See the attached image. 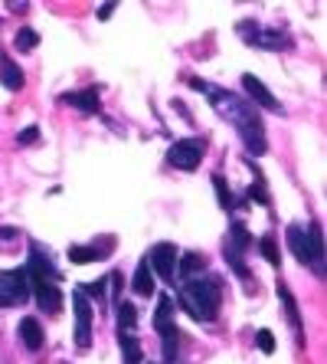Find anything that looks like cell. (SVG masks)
I'll return each instance as SVG.
<instances>
[{"mask_svg": "<svg viewBox=\"0 0 327 364\" xmlns=\"http://www.w3.org/2000/svg\"><path fill=\"white\" fill-rule=\"evenodd\" d=\"M275 292H278V302H282V309H285L288 325H292V331H294V345L304 348V322H301V309H298V302H294L292 289H288L285 282H278Z\"/></svg>", "mask_w": 327, "mask_h": 364, "instance_id": "obj_9", "label": "cell"}, {"mask_svg": "<svg viewBox=\"0 0 327 364\" xmlns=\"http://www.w3.org/2000/svg\"><path fill=\"white\" fill-rule=\"evenodd\" d=\"M17 335H20V341H23L26 351H40L43 341H46V335H43V325L36 322L33 315H26V318H20Z\"/></svg>", "mask_w": 327, "mask_h": 364, "instance_id": "obj_12", "label": "cell"}, {"mask_svg": "<svg viewBox=\"0 0 327 364\" xmlns=\"http://www.w3.org/2000/svg\"><path fill=\"white\" fill-rule=\"evenodd\" d=\"M111 14H115V4H105V7H99V20H109Z\"/></svg>", "mask_w": 327, "mask_h": 364, "instance_id": "obj_31", "label": "cell"}, {"mask_svg": "<svg viewBox=\"0 0 327 364\" xmlns=\"http://www.w3.org/2000/svg\"><path fill=\"white\" fill-rule=\"evenodd\" d=\"M243 89H245V95H249V102H252V105H255V109L282 112V105H278V99L269 92V85L262 82L259 76H252V73H245V76H243Z\"/></svg>", "mask_w": 327, "mask_h": 364, "instance_id": "obj_10", "label": "cell"}, {"mask_svg": "<svg viewBox=\"0 0 327 364\" xmlns=\"http://www.w3.org/2000/svg\"><path fill=\"white\" fill-rule=\"evenodd\" d=\"M105 286H109V279H95V282H85L79 292H82L85 299H99V305L105 302Z\"/></svg>", "mask_w": 327, "mask_h": 364, "instance_id": "obj_26", "label": "cell"}, {"mask_svg": "<svg viewBox=\"0 0 327 364\" xmlns=\"http://www.w3.org/2000/svg\"><path fill=\"white\" fill-rule=\"evenodd\" d=\"M59 102H62V105H69V109L82 112V115H95V112H101L99 89H82V92H66V95H59Z\"/></svg>", "mask_w": 327, "mask_h": 364, "instance_id": "obj_11", "label": "cell"}, {"mask_svg": "<svg viewBox=\"0 0 327 364\" xmlns=\"http://www.w3.org/2000/svg\"><path fill=\"white\" fill-rule=\"evenodd\" d=\"M285 240H288V250H292L304 266H311L318 276H324V237H321L318 223H308V227H304V223H292Z\"/></svg>", "mask_w": 327, "mask_h": 364, "instance_id": "obj_3", "label": "cell"}, {"mask_svg": "<svg viewBox=\"0 0 327 364\" xmlns=\"http://www.w3.org/2000/svg\"><path fill=\"white\" fill-rule=\"evenodd\" d=\"M190 89H196V92H203L206 99H210L213 112L235 128V135L243 138V144H245V151L249 154H265L269 151L265 122H262L259 109H255L249 99H243V95H235V92H226V89H219V85L200 82V79H190Z\"/></svg>", "mask_w": 327, "mask_h": 364, "instance_id": "obj_1", "label": "cell"}, {"mask_svg": "<svg viewBox=\"0 0 327 364\" xmlns=\"http://www.w3.org/2000/svg\"><path fill=\"white\" fill-rule=\"evenodd\" d=\"M235 30H239V36H243L249 46H255V50H285V46H292V40H288L282 30H265V26H259L255 20H243Z\"/></svg>", "mask_w": 327, "mask_h": 364, "instance_id": "obj_6", "label": "cell"}, {"mask_svg": "<svg viewBox=\"0 0 327 364\" xmlns=\"http://www.w3.org/2000/svg\"><path fill=\"white\" fill-rule=\"evenodd\" d=\"M160 331V348H164V361L167 364H174V358H177V351H180V338H184V331L177 328L174 322L170 325H164V328H157Z\"/></svg>", "mask_w": 327, "mask_h": 364, "instance_id": "obj_16", "label": "cell"}, {"mask_svg": "<svg viewBox=\"0 0 327 364\" xmlns=\"http://www.w3.org/2000/svg\"><path fill=\"white\" fill-rule=\"evenodd\" d=\"M213 191H216V200H219V207L223 210H233L235 207V200H233V191H229V181L223 178V174H213Z\"/></svg>", "mask_w": 327, "mask_h": 364, "instance_id": "obj_21", "label": "cell"}, {"mask_svg": "<svg viewBox=\"0 0 327 364\" xmlns=\"http://www.w3.org/2000/svg\"><path fill=\"white\" fill-rule=\"evenodd\" d=\"M118 348H121V361L125 364H141L144 361L141 341L135 338V331H118Z\"/></svg>", "mask_w": 327, "mask_h": 364, "instance_id": "obj_15", "label": "cell"}, {"mask_svg": "<svg viewBox=\"0 0 327 364\" xmlns=\"http://www.w3.org/2000/svg\"><path fill=\"white\" fill-rule=\"evenodd\" d=\"M13 46H17L20 53L36 50V46H40V33H36V30H30V26H20L17 36H13Z\"/></svg>", "mask_w": 327, "mask_h": 364, "instance_id": "obj_23", "label": "cell"}, {"mask_svg": "<svg viewBox=\"0 0 327 364\" xmlns=\"http://www.w3.org/2000/svg\"><path fill=\"white\" fill-rule=\"evenodd\" d=\"M174 322V299L160 296L157 299V315H154V328H164V325Z\"/></svg>", "mask_w": 327, "mask_h": 364, "instance_id": "obj_24", "label": "cell"}, {"mask_svg": "<svg viewBox=\"0 0 327 364\" xmlns=\"http://www.w3.org/2000/svg\"><path fill=\"white\" fill-rule=\"evenodd\" d=\"M223 256H226V263L233 266V272L239 276V279H249V266L243 263V256L233 253V250H226V246H223Z\"/></svg>", "mask_w": 327, "mask_h": 364, "instance_id": "obj_27", "label": "cell"}, {"mask_svg": "<svg viewBox=\"0 0 327 364\" xmlns=\"http://www.w3.org/2000/svg\"><path fill=\"white\" fill-rule=\"evenodd\" d=\"M36 141H40V125H26L17 135V144H23V148L26 144H36Z\"/></svg>", "mask_w": 327, "mask_h": 364, "instance_id": "obj_29", "label": "cell"}, {"mask_svg": "<svg viewBox=\"0 0 327 364\" xmlns=\"http://www.w3.org/2000/svg\"><path fill=\"white\" fill-rule=\"evenodd\" d=\"M255 243V237H252L249 230H245V223L243 220H235L233 227H229V240H226V250H233V253H239L243 256L249 246Z\"/></svg>", "mask_w": 327, "mask_h": 364, "instance_id": "obj_18", "label": "cell"}, {"mask_svg": "<svg viewBox=\"0 0 327 364\" xmlns=\"http://www.w3.org/2000/svg\"><path fill=\"white\" fill-rule=\"evenodd\" d=\"M245 164H249V168L255 171V184L249 187V197H252V200H259V203H265V207H269V191H265V178H262V171L255 168V161H252V158H245Z\"/></svg>", "mask_w": 327, "mask_h": 364, "instance_id": "obj_22", "label": "cell"}, {"mask_svg": "<svg viewBox=\"0 0 327 364\" xmlns=\"http://www.w3.org/2000/svg\"><path fill=\"white\" fill-rule=\"evenodd\" d=\"M30 296H33V292H30V276H26V266H23V269L0 272V309L23 305Z\"/></svg>", "mask_w": 327, "mask_h": 364, "instance_id": "obj_5", "label": "cell"}, {"mask_svg": "<svg viewBox=\"0 0 327 364\" xmlns=\"http://www.w3.org/2000/svg\"><path fill=\"white\" fill-rule=\"evenodd\" d=\"M177 259H180V253H177L174 243H154L151 250H148V263H151L154 276H160L164 282H174Z\"/></svg>", "mask_w": 327, "mask_h": 364, "instance_id": "obj_8", "label": "cell"}, {"mask_svg": "<svg viewBox=\"0 0 327 364\" xmlns=\"http://www.w3.org/2000/svg\"><path fill=\"white\" fill-rule=\"evenodd\" d=\"M17 233H20L17 227H0V240H4V243H10V240H17Z\"/></svg>", "mask_w": 327, "mask_h": 364, "instance_id": "obj_30", "label": "cell"}, {"mask_svg": "<svg viewBox=\"0 0 327 364\" xmlns=\"http://www.w3.org/2000/svg\"><path fill=\"white\" fill-rule=\"evenodd\" d=\"M0 82H4V89H10V92H20L26 85L23 69L10 60V56H0Z\"/></svg>", "mask_w": 327, "mask_h": 364, "instance_id": "obj_14", "label": "cell"}, {"mask_svg": "<svg viewBox=\"0 0 327 364\" xmlns=\"http://www.w3.org/2000/svg\"><path fill=\"white\" fill-rule=\"evenodd\" d=\"M177 299H180V309L190 318L210 325L219 318V309H223V282L216 276H193L180 286Z\"/></svg>", "mask_w": 327, "mask_h": 364, "instance_id": "obj_2", "label": "cell"}, {"mask_svg": "<svg viewBox=\"0 0 327 364\" xmlns=\"http://www.w3.org/2000/svg\"><path fill=\"white\" fill-rule=\"evenodd\" d=\"M203 151H206L203 138H177L167 148V164L177 171H196L203 161Z\"/></svg>", "mask_w": 327, "mask_h": 364, "instance_id": "obj_4", "label": "cell"}, {"mask_svg": "<svg viewBox=\"0 0 327 364\" xmlns=\"http://www.w3.org/2000/svg\"><path fill=\"white\" fill-rule=\"evenodd\" d=\"M72 312H76V348L85 351L92 345V322H95V309L92 302L82 296V292H72Z\"/></svg>", "mask_w": 327, "mask_h": 364, "instance_id": "obj_7", "label": "cell"}, {"mask_svg": "<svg viewBox=\"0 0 327 364\" xmlns=\"http://www.w3.org/2000/svg\"><path fill=\"white\" fill-rule=\"evenodd\" d=\"M177 272L184 276V279H193V276H200V272H206V256L203 253H184L180 259H177Z\"/></svg>", "mask_w": 327, "mask_h": 364, "instance_id": "obj_19", "label": "cell"}, {"mask_svg": "<svg viewBox=\"0 0 327 364\" xmlns=\"http://www.w3.org/2000/svg\"><path fill=\"white\" fill-rule=\"evenodd\" d=\"M255 345H259L265 355H272V351H275V335H272L269 328H259L255 331Z\"/></svg>", "mask_w": 327, "mask_h": 364, "instance_id": "obj_28", "label": "cell"}, {"mask_svg": "<svg viewBox=\"0 0 327 364\" xmlns=\"http://www.w3.org/2000/svg\"><path fill=\"white\" fill-rule=\"evenodd\" d=\"M115 250V240L109 237V243L105 246H99V243H92V246H69V259L76 266H85V263H95V259H101L105 253H111Z\"/></svg>", "mask_w": 327, "mask_h": 364, "instance_id": "obj_13", "label": "cell"}, {"mask_svg": "<svg viewBox=\"0 0 327 364\" xmlns=\"http://www.w3.org/2000/svg\"><path fill=\"white\" fill-rule=\"evenodd\" d=\"M131 289H135L138 296H151L154 292V269H151V263H148V256L138 263L135 276H131Z\"/></svg>", "mask_w": 327, "mask_h": 364, "instance_id": "obj_17", "label": "cell"}, {"mask_svg": "<svg viewBox=\"0 0 327 364\" xmlns=\"http://www.w3.org/2000/svg\"><path fill=\"white\" fill-rule=\"evenodd\" d=\"M259 250H262V256H265L272 266L282 263V256H278V246H275V237H272V233H265V237L259 240Z\"/></svg>", "mask_w": 327, "mask_h": 364, "instance_id": "obj_25", "label": "cell"}, {"mask_svg": "<svg viewBox=\"0 0 327 364\" xmlns=\"http://www.w3.org/2000/svg\"><path fill=\"white\" fill-rule=\"evenodd\" d=\"M115 312H118V331H135L138 325V309L125 299H118L115 302Z\"/></svg>", "mask_w": 327, "mask_h": 364, "instance_id": "obj_20", "label": "cell"}]
</instances>
